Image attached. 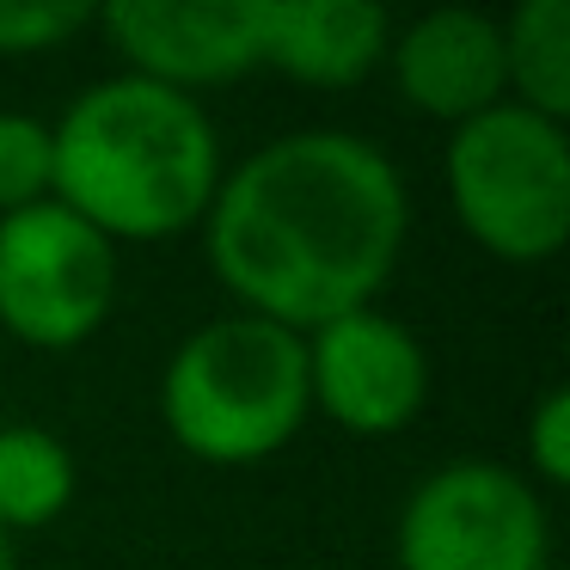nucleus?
Returning a JSON list of instances; mask_svg holds the SVG:
<instances>
[{"label": "nucleus", "mask_w": 570, "mask_h": 570, "mask_svg": "<svg viewBox=\"0 0 570 570\" xmlns=\"http://www.w3.org/2000/svg\"><path fill=\"white\" fill-rule=\"evenodd\" d=\"M411 197L386 148L350 129H295L222 173L203 215V258L239 313L320 332L374 307L399 271Z\"/></svg>", "instance_id": "1"}, {"label": "nucleus", "mask_w": 570, "mask_h": 570, "mask_svg": "<svg viewBox=\"0 0 570 570\" xmlns=\"http://www.w3.org/2000/svg\"><path fill=\"white\" fill-rule=\"evenodd\" d=\"M50 197L111 246H148L203 227L222 185V136L209 111L173 87L111 75L50 124Z\"/></svg>", "instance_id": "2"}, {"label": "nucleus", "mask_w": 570, "mask_h": 570, "mask_svg": "<svg viewBox=\"0 0 570 570\" xmlns=\"http://www.w3.org/2000/svg\"><path fill=\"white\" fill-rule=\"evenodd\" d=\"M307 411V337L258 313L197 325L160 374L166 435L209 466H258L283 454Z\"/></svg>", "instance_id": "3"}, {"label": "nucleus", "mask_w": 570, "mask_h": 570, "mask_svg": "<svg viewBox=\"0 0 570 570\" xmlns=\"http://www.w3.org/2000/svg\"><path fill=\"white\" fill-rule=\"evenodd\" d=\"M448 209L503 264H546L570 239V141L564 124L521 105H491L460 124L442 154Z\"/></svg>", "instance_id": "4"}, {"label": "nucleus", "mask_w": 570, "mask_h": 570, "mask_svg": "<svg viewBox=\"0 0 570 570\" xmlns=\"http://www.w3.org/2000/svg\"><path fill=\"white\" fill-rule=\"evenodd\" d=\"M399 570H546L552 521L515 466L448 460L411 484L393 528Z\"/></svg>", "instance_id": "5"}, {"label": "nucleus", "mask_w": 570, "mask_h": 570, "mask_svg": "<svg viewBox=\"0 0 570 570\" xmlns=\"http://www.w3.org/2000/svg\"><path fill=\"white\" fill-rule=\"evenodd\" d=\"M117 307V246L62 203L0 215V325L31 350H80Z\"/></svg>", "instance_id": "6"}, {"label": "nucleus", "mask_w": 570, "mask_h": 570, "mask_svg": "<svg viewBox=\"0 0 570 570\" xmlns=\"http://www.w3.org/2000/svg\"><path fill=\"white\" fill-rule=\"evenodd\" d=\"M307 399L350 435H399L430 399V356L405 320L356 307L307 332Z\"/></svg>", "instance_id": "7"}, {"label": "nucleus", "mask_w": 570, "mask_h": 570, "mask_svg": "<svg viewBox=\"0 0 570 570\" xmlns=\"http://www.w3.org/2000/svg\"><path fill=\"white\" fill-rule=\"evenodd\" d=\"M99 26L129 75L185 99L258 68V0H117Z\"/></svg>", "instance_id": "8"}, {"label": "nucleus", "mask_w": 570, "mask_h": 570, "mask_svg": "<svg viewBox=\"0 0 570 570\" xmlns=\"http://www.w3.org/2000/svg\"><path fill=\"white\" fill-rule=\"evenodd\" d=\"M393 62V87L417 117L435 124H472L491 105H509V80H503V31L491 13L472 7H442L423 13L386 43Z\"/></svg>", "instance_id": "9"}, {"label": "nucleus", "mask_w": 570, "mask_h": 570, "mask_svg": "<svg viewBox=\"0 0 570 570\" xmlns=\"http://www.w3.org/2000/svg\"><path fill=\"white\" fill-rule=\"evenodd\" d=\"M393 19L374 0H258V68L344 92L386 62Z\"/></svg>", "instance_id": "10"}, {"label": "nucleus", "mask_w": 570, "mask_h": 570, "mask_svg": "<svg viewBox=\"0 0 570 570\" xmlns=\"http://www.w3.org/2000/svg\"><path fill=\"white\" fill-rule=\"evenodd\" d=\"M503 31V80L533 117H570V0H521L509 19H497Z\"/></svg>", "instance_id": "11"}, {"label": "nucleus", "mask_w": 570, "mask_h": 570, "mask_svg": "<svg viewBox=\"0 0 570 570\" xmlns=\"http://www.w3.org/2000/svg\"><path fill=\"white\" fill-rule=\"evenodd\" d=\"M80 491V466L68 442L38 423H7L0 430V528L38 533L68 515Z\"/></svg>", "instance_id": "12"}, {"label": "nucleus", "mask_w": 570, "mask_h": 570, "mask_svg": "<svg viewBox=\"0 0 570 570\" xmlns=\"http://www.w3.org/2000/svg\"><path fill=\"white\" fill-rule=\"evenodd\" d=\"M50 185H56L50 124L31 111H0V215L50 203Z\"/></svg>", "instance_id": "13"}, {"label": "nucleus", "mask_w": 570, "mask_h": 570, "mask_svg": "<svg viewBox=\"0 0 570 570\" xmlns=\"http://www.w3.org/2000/svg\"><path fill=\"white\" fill-rule=\"evenodd\" d=\"M87 26L80 0H0V56H50Z\"/></svg>", "instance_id": "14"}, {"label": "nucleus", "mask_w": 570, "mask_h": 570, "mask_svg": "<svg viewBox=\"0 0 570 570\" xmlns=\"http://www.w3.org/2000/svg\"><path fill=\"white\" fill-rule=\"evenodd\" d=\"M570 479V393L546 386L540 405L528 411V484L558 491Z\"/></svg>", "instance_id": "15"}, {"label": "nucleus", "mask_w": 570, "mask_h": 570, "mask_svg": "<svg viewBox=\"0 0 570 570\" xmlns=\"http://www.w3.org/2000/svg\"><path fill=\"white\" fill-rule=\"evenodd\" d=\"M0 570H19V546H13V533L0 528Z\"/></svg>", "instance_id": "16"}, {"label": "nucleus", "mask_w": 570, "mask_h": 570, "mask_svg": "<svg viewBox=\"0 0 570 570\" xmlns=\"http://www.w3.org/2000/svg\"><path fill=\"white\" fill-rule=\"evenodd\" d=\"M546 570H558V564H546Z\"/></svg>", "instance_id": "17"}]
</instances>
